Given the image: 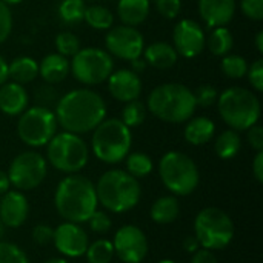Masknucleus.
Here are the masks:
<instances>
[{"label": "nucleus", "mask_w": 263, "mask_h": 263, "mask_svg": "<svg viewBox=\"0 0 263 263\" xmlns=\"http://www.w3.org/2000/svg\"><path fill=\"white\" fill-rule=\"evenodd\" d=\"M54 114L59 126L72 134H86L106 117V103L89 88H79L60 96Z\"/></svg>", "instance_id": "obj_1"}, {"label": "nucleus", "mask_w": 263, "mask_h": 263, "mask_svg": "<svg viewBox=\"0 0 263 263\" xmlns=\"http://www.w3.org/2000/svg\"><path fill=\"white\" fill-rule=\"evenodd\" d=\"M54 205L66 222L83 223L97 210L96 185L85 176L69 174L60 180L54 194Z\"/></svg>", "instance_id": "obj_2"}, {"label": "nucleus", "mask_w": 263, "mask_h": 263, "mask_svg": "<svg viewBox=\"0 0 263 263\" xmlns=\"http://www.w3.org/2000/svg\"><path fill=\"white\" fill-rule=\"evenodd\" d=\"M145 105L154 117L166 123H185L194 116L197 108L194 92L183 83L156 86Z\"/></svg>", "instance_id": "obj_3"}, {"label": "nucleus", "mask_w": 263, "mask_h": 263, "mask_svg": "<svg viewBox=\"0 0 263 263\" xmlns=\"http://www.w3.org/2000/svg\"><path fill=\"white\" fill-rule=\"evenodd\" d=\"M97 200L105 210L122 214L133 210L142 196L140 183L123 170H109L103 173L96 185Z\"/></svg>", "instance_id": "obj_4"}, {"label": "nucleus", "mask_w": 263, "mask_h": 263, "mask_svg": "<svg viewBox=\"0 0 263 263\" xmlns=\"http://www.w3.org/2000/svg\"><path fill=\"white\" fill-rule=\"evenodd\" d=\"M217 108L222 120L234 131H247L260 119V100L248 88L231 86L217 97Z\"/></svg>", "instance_id": "obj_5"}, {"label": "nucleus", "mask_w": 263, "mask_h": 263, "mask_svg": "<svg viewBox=\"0 0 263 263\" xmlns=\"http://www.w3.org/2000/svg\"><path fill=\"white\" fill-rule=\"evenodd\" d=\"M131 145V128H128L120 119H105L92 131L91 148L94 156L103 163H120L129 154Z\"/></svg>", "instance_id": "obj_6"}, {"label": "nucleus", "mask_w": 263, "mask_h": 263, "mask_svg": "<svg viewBox=\"0 0 263 263\" xmlns=\"http://www.w3.org/2000/svg\"><path fill=\"white\" fill-rule=\"evenodd\" d=\"M159 176L165 188L176 196H190L200 182L196 162L180 151H170L160 159Z\"/></svg>", "instance_id": "obj_7"}, {"label": "nucleus", "mask_w": 263, "mask_h": 263, "mask_svg": "<svg viewBox=\"0 0 263 263\" xmlns=\"http://www.w3.org/2000/svg\"><path fill=\"white\" fill-rule=\"evenodd\" d=\"M46 157L57 171L76 174L86 166L89 148L79 134L63 131L48 142Z\"/></svg>", "instance_id": "obj_8"}, {"label": "nucleus", "mask_w": 263, "mask_h": 263, "mask_svg": "<svg viewBox=\"0 0 263 263\" xmlns=\"http://www.w3.org/2000/svg\"><path fill=\"white\" fill-rule=\"evenodd\" d=\"M194 237L205 250H225L234 239V223L223 210L205 208L196 216Z\"/></svg>", "instance_id": "obj_9"}, {"label": "nucleus", "mask_w": 263, "mask_h": 263, "mask_svg": "<svg viewBox=\"0 0 263 263\" xmlns=\"http://www.w3.org/2000/svg\"><path fill=\"white\" fill-rule=\"evenodd\" d=\"M114 71L112 55L100 48H80L69 62L72 77L86 86L100 85L108 80Z\"/></svg>", "instance_id": "obj_10"}, {"label": "nucleus", "mask_w": 263, "mask_h": 263, "mask_svg": "<svg viewBox=\"0 0 263 263\" xmlns=\"http://www.w3.org/2000/svg\"><path fill=\"white\" fill-rule=\"evenodd\" d=\"M57 119L52 109L43 106L26 108L17 122V136L20 140L32 148L45 146L57 134Z\"/></svg>", "instance_id": "obj_11"}, {"label": "nucleus", "mask_w": 263, "mask_h": 263, "mask_svg": "<svg viewBox=\"0 0 263 263\" xmlns=\"http://www.w3.org/2000/svg\"><path fill=\"white\" fill-rule=\"evenodd\" d=\"M46 159L37 151H25L15 156L8 168L9 183L17 191H29L37 188L46 177Z\"/></svg>", "instance_id": "obj_12"}, {"label": "nucleus", "mask_w": 263, "mask_h": 263, "mask_svg": "<svg viewBox=\"0 0 263 263\" xmlns=\"http://www.w3.org/2000/svg\"><path fill=\"white\" fill-rule=\"evenodd\" d=\"M106 51L120 60H134L142 57L145 48V39L136 26L117 25L108 29L105 37Z\"/></svg>", "instance_id": "obj_13"}, {"label": "nucleus", "mask_w": 263, "mask_h": 263, "mask_svg": "<svg viewBox=\"0 0 263 263\" xmlns=\"http://www.w3.org/2000/svg\"><path fill=\"white\" fill-rule=\"evenodd\" d=\"M114 254L123 263H140L148 254V240L145 233L134 227L125 225L114 236Z\"/></svg>", "instance_id": "obj_14"}, {"label": "nucleus", "mask_w": 263, "mask_h": 263, "mask_svg": "<svg viewBox=\"0 0 263 263\" xmlns=\"http://www.w3.org/2000/svg\"><path fill=\"white\" fill-rule=\"evenodd\" d=\"M206 35L200 23L191 18H182L173 29V46L179 55L194 59L205 49Z\"/></svg>", "instance_id": "obj_15"}, {"label": "nucleus", "mask_w": 263, "mask_h": 263, "mask_svg": "<svg viewBox=\"0 0 263 263\" xmlns=\"http://www.w3.org/2000/svg\"><path fill=\"white\" fill-rule=\"evenodd\" d=\"M54 247L57 251L66 257H82L85 256L89 239L88 234L83 228L79 227V223L72 222H65L59 225L54 230V237H52Z\"/></svg>", "instance_id": "obj_16"}, {"label": "nucleus", "mask_w": 263, "mask_h": 263, "mask_svg": "<svg viewBox=\"0 0 263 263\" xmlns=\"http://www.w3.org/2000/svg\"><path fill=\"white\" fill-rule=\"evenodd\" d=\"M108 91L119 102L126 103L136 100L142 94L140 76L128 68L112 71L108 77Z\"/></svg>", "instance_id": "obj_17"}, {"label": "nucleus", "mask_w": 263, "mask_h": 263, "mask_svg": "<svg viewBox=\"0 0 263 263\" xmlns=\"http://www.w3.org/2000/svg\"><path fill=\"white\" fill-rule=\"evenodd\" d=\"M28 199L20 191H6L0 200V222L8 228H18L28 217Z\"/></svg>", "instance_id": "obj_18"}, {"label": "nucleus", "mask_w": 263, "mask_h": 263, "mask_svg": "<svg viewBox=\"0 0 263 263\" xmlns=\"http://www.w3.org/2000/svg\"><path fill=\"white\" fill-rule=\"evenodd\" d=\"M236 0H199V15L210 28L227 26L236 14Z\"/></svg>", "instance_id": "obj_19"}, {"label": "nucleus", "mask_w": 263, "mask_h": 263, "mask_svg": "<svg viewBox=\"0 0 263 263\" xmlns=\"http://www.w3.org/2000/svg\"><path fill=\"white\" fill-rule=\"evenodd\" d=\"M29 105L26 88L15 82H5L0 86V111L5 116H20Z\"/></svg>", "instance_id": "obj_20"}, {"label": "nucleus", "mask_w": 263, "mask_h": 263, "mask_svg": "<svg viewBox=\"0 0 263 263\" xmlns=\"http://www.w3.org/2000/svg\"><path fill=\"white\" fill-rule=\"evenodd\" d=\"M69 74V60L59 52H51L39 63V76L45 83L59 85Z\"/></svg>", "instance_id": "obj_21"}, {"label": "nucleus", "mask_w": 263, "mask_h": 263, "mask_svg": "<svg viewBox=\"0 0 263 263\" xmlns=\"http://www.w3.org/2000/svg\"><path fill=\"white\" fill-rule=\"evenodd\" d=\"M143 59L148 65L157 69H168L177 63L179 54L168 42H154L143 48Z\"/></svg>", "instance_id": "obj_22"}, {"label": "nucleus", "mask_w": 263, "mask_h": 263, "mask_svg": "<svg viewBox=\"0 0 263 263\" xmlns=\"http://www.w3.org/2000/svg\"><path fill=\"white\" fill-rule=\"evenodd\" d=\"M151 9L149 0H119L117 2V15L123 25L139 26L143 23Z\"/></svg>", "instance_id": "obj_23"}, {"label": "nucleus", "mask_w": 263, "mask_h": 263, "mask_svg": "<svg viewBox=\"0 0 263 263\" xmlns=\"http://www.w3.org/2000/svg\"><path fill=\"white\" fill-rule=\"evenodd\" d=\"M214 133H216L214 122L210 117L200 116V117H194L188 120L183 136L190 145L200 146V145L208 143L214 137Z\"/></svg>", "instance_id": "obj_24"}, {"label": "nucleus", "mask_w": 263, "mask_h": 263, "mask_svg": "<svg viewBox=\"0 0 263 263\" xmlns=\"http://www.w3.org/2000/svg\"><path fill=\"white\" fill-rule=\"evenodd\" d=\"M39 76V62L29 55L15 57L11 63H8V77L11 82L26 85L31 83Z\"/></svg>", "instance_id": "obj_25"}, {"label": "nucleus", "mask_w": 263, "mask_h": 263, "mask_svg": "<svg viewBox=\"0 0 263 263\" xmlns=\"http://www.w3.org/2000/svg\"><path fill=\"white\" fill-rule=\"evenodd\" d=\"M180 213V206L176 197L173 196H163L157 199L151 206V219L159 225H168L173 223Z\"/></svg>", "instance_id": "obj_26"}, {"label": "nucleus", "mask_w": 263, "mask_h": 263, "mask_svg": "<svg viewBox=\"0 0 263 263\" xmlns=\"http://www.w3.org/2000/svg\"><path fill=\"white\" fill-rule=\"evenodd\" d=\"M205 45L208 46L211 54L217 57H223L231 52L234 46V37L227 26H216L213 28L211 34L206 37Z\"/></svg>", "instance_id": "obj_27"}, {"label": "nucleus", "mask_w": 263, "mask_h": 263, "mask_svg": "<svg viewBox=\"0 0 263 263\" xmlns=\"http://www.w3.org/2000/svg\"><path fill=\"white\" fill-rule=\"evenodd\" d=\"M240 148H242V139L240 134L234 129L223 131L214 142V151L223 160H230L236 157Z\"/></svg>", "instance_id": "obj_28"}, {"label": "nucleus", "mask_w": 263, "mask_h": 263, "mask_svg": "<svg viewBox=\"0 0 263 263\" xmlns=\"http://www.w3.org/2000/svg\"><path fill=\"white\" fill-rule=\"evenodd\" d=\"M83 20L86 22V25H89L91 28L99 29V31L109 29L111 26H114V14L111 12L109 8H106L103 5L86 6Z\"/></svg>", "instance_id": "obj_29"}, {"label": "nucleus", "mask_w": 263, "mask_h": 263, "mask_svg": "<svg viewBox=\"0 0 263 263\" xmlns=\"http://www.w3.org/2000/svg\"><path fill=\"white\" fill-rule=\"evenodd\" d=\"M85 8H86L85 0H60L57 14L62 23L72 26L83 20Z\"/></svg>", "instance_id": "obj_30"}, {"label": "nucleus", "mask_w": 263, "mask_h": 263, "mask_svg": "<svg viewBox=\"0 0 263 263\" xmlns=\"http://www.w3.org/2000/svg\"><path fill=\"white\" fill-rule=\"evenodd\" d=\"M126 160V173L136 179H142L151 174L153 171V160L145 153H131L125 157Z\"/></svg>", "instance_id": "obj_31"}, {"label": "nucleus", "mask_w": 263, "mask_h": 263, "mask_svg": "<svg viewBox=\"0 0 263 263\" xmlns=\"http://www.w3.org/2000/svg\"><path fill=\"white\" fill-rule=\"evenodd\" d=\"M248 62L239 54H227L222 57L220 69L228 79H243L248 71Z\"/></svg>", "instance_id": "obj_32"}, {"label": "nucleus", "mask_w": 263, "mask_h": 263, "mask_svg": "<svg viewBox=\"0 0 263 263\" xmlns=\"http://www.w3.org/2000/svg\"><path fill=\"white\" fill-rule=\"evenodd\" d=\"M146 105L143 102H140L139 99L126 102L123 109H122V122L128 126V128H136L140 126L145 119H146Z\"/></svg>", "instance_id": "obj_33"}, {"label": "nucleus", "mask_w": 263, "mask_h": 263, "mask_svg": "<svg viewBox=\"0 0 263 263\" xmlns=\"http://www.w3.org/2000/svg\"><path fill=\"white\" fill-rule=\"evenodd\" d=\"M88 263H111L114 257V247L112 242L100 239L88 245L85 253Z\"/></svg>", "instance_id": "obj_34"}, {"label": "nucleus", "mask_w": 263, "mask_h": 263, "mask_svg": "<svg viewBox=\"0 0 263 263\" xmlns=\"http://www.w3.org/2000/svg\"><path fill=\"white\" fill-rule=\"evenodd\" d=\"M55 49L59 54H62L63 57H72L79 52L80 49V40L79 37L71 32V31H62L55 35Z\"/></svg>", "instance_id": "obj_35"}, {"label": "nucleus", "mask_w": 263, "mask_h": 263, "mask_svg": "<svg viewBox=\"0 0 263 263\" xmlns=\"http://www.w3.org/2000/svg\"><path fill=\"white\" fill-rule=\"evenodd\" d=\"M59 99H60V94H59L57 88L51 83H43L35 88L32 100H34L35 106H43V108L52 109V108H55Z\"/></svg>", "instance_id": "obj_36"}, {"label": "nucleus", "mask_w": 263, "mask_h": 263, "mask_svg": "<svg viewBox=\"0 0 263 263\" xmlns=\"http://www.w3.org/2000/svg\"><path fill=\"white\" fill-rule=\"evenodd\" d=\"M0 263H29L26 254L14 243L0 242Z\"/></svg>", "instance_id": "obj_37"}, {"label": "nucleus", "mask_w": 263, "mask_h": 263, "mask_svg": "<svg viewBox=\"0 0 263 263\" xmlns=\"http://www.w3.org/2000/svg\"><path fill=\"white\" fill-rule=\"evenodd\" d=\"M193 92H194V99H196V105H197V106L210 108V106H213V105L217 103V97H219L217 89H216L213 85H210V83L200 85V86H199L196 91H193Z\"/></svg>", "instance_id": "obj_38"}, {"label": "nucleus", "mask_w": 263, "mask_h": 263, "mask_svg": "<svg viewBox=\"0 0 263 263\" xmlns=\"http://www.w3.org/2000/svg\"><path fill=\"white\" fill-rule=\"evenodd\" d=\"M154 3L157 12L168 20L176 18L182 11V0H154Z\"/></svg>", "instance_id": "obj_39"}, {"label": "nucleus", "mask_w": 263, "mask_h": 263, "mask_svg": "<svg viewBox=\"0 0 263 263\" xmlns=\"http://www.w3.org/2000/svg\"><path fill=\"white\" fill-rule=\"evenodd\" d=\"M12 32V12L6 3L0 0V45L8 40Z\"/></svg>", "instance_id": "obj_40"}, {"label": "nucleus", "mask_w": 263, "mask_h": 263, "mask_svg": "<svg viewBox=\"0 0 263 263\" xmlns=\"http://www.w3.org/2000/svg\"><path fill=\"white\" fill-rule=\"evenodd\" d=\"M88 223H89L91 231L100 233V234H102V233H108L109 228H111V225H112L109 216H108L105 211H99V210H96V211L92 213V216L88 219Z\"/></svg>", "instance_id": "obj_41"}, {"label": "nucleus", "mask_w": 263, "mask_h": 263, "mask_svg": "<svg viewBox=\"0 0 263 263\" xmlns=\"http://www.w3.org/2000/svg\"><path fill=\"white\" fill-rule=\"evenodd\" d=\"M240 9L245 17L254 22L263 18V0H240Z\"/></svg>", "instance_id": "obj_42"}, {"label": "nucleus", "mask_w": 263, "mask_h": 263, "mask_svg": "<svg viewBox=\"0 0 263 263\" xmlns=\"http://www.w3.org/2000/svg\"><path fill=\"white\" fill-rule=\"evenodd\" d=\"M247 77L251 83V86L257 91L262 92L263 91V60L257 59L251 66H248L247 71Z\"/></svg>", "instance_id": "obj_43"}, {"label": "nucleus", "mask_w": 263, "mask_h": 263, "mask_svg": "<svg viewBox=\"0 0 263 263\" xmlns=\"http://www.w3.org/2000/svg\"><path fill=\"white\" fill-rule=\"evenodd\" d=\"M52 237H54V230L49 225H37L32 230V239L37 245L45 247L52 242Z\"/></svg>", "instance_id": "obj_44"}, {"label": "nucleus", "mask_w": 263, "mask_h": 263, "mask_svg": "<svg viewBox=\"0 0 263 263\" xmlns=\"http://www.w3.org/2000/svg\"><path fill=\"white\" fill-rule=\"evenodd\" d=\"M247 139L248 143L251 145L253 149L256 151H263V128L260 125H253L251 128L247 129Z\"/></svg>", "instance_id": "obj_45"}, {"label": "nucleus", "mask_w": 263, "mask_h": 263, "mask_svg": "<svg viewBox=\"0 0 263 263\" xmlns=\"http://www.w3.org/2000/svg\"><path fill=\"white\" fill-rule=\"evenodd\" d=\"M191 263H217V259H216V256H214L213 251L205 250V248H199L193 254Z\"/></svg>", "instance_id": "obj_46"}, {"label": "nucleus", "mask_w": 263, "mask_h": 263, "mask_svg": "<svg viewBox=\"0 0 263 263\" xmlns=\"http://www.w3.org/2000/svg\"><path fill=\"white\" fill-rule=\"evenodd\" d=\"M253 173L259 183H263V151H257L253 162Z\"/></svg>", "instance_id": "obj_47"}, {"label": "nucleus", "mask_w": 263, "mask_h": 263, "mask_svg": "<svg viewBox=\"0 0 263 263\" xmlns=\"http://www.w3.org/2000/svg\"><path fill=\"white\" fill-rule=\"evenodd\" d=\"M199 248H200V243H199V240H197L194 236H190V237H186V239L183 240V250H185L186 253L194 254Z\"/></svg>", "instance_id": "obj_48"}, {"label": "nucleus", "mask_w": 263, "mask_h": 263, "mask_svg": "<svg viewBox=\"0 0 263 263\" xmlns=\"http://www.w3.org/2000/svg\"><path fill=\"white\" fill-rule=\"evenodd\" d=\"M146 66H148V63H146L145 59H142V57H137V59L131 60V71H134L136 74L143 72V71L146 69Z\"/></svg>", "instance_id": "obj_49"}, {"label": "nucleus", "mask_w": 263, "mask_h": 263, "mask_svg": "<svg viewBox=\"0 0 263 263\" xmlns=\"http://www.w3.org/2000/svg\"><path fill=\"white\" fill-rule=\"evenodd\" d=\"M8 62L5 60V57L0 54V86L8 82Z\"/></svg>", "instance_id": "obj_50"}, {"label": "nucleus", "mask_w": 263, "mask_h": 263, "mask_svg": "<svg viewBox=\"0 0 263 263\" xmlns=\"http://www.w3.org/2000/svg\"><path fill=\"white\" fill-rule=\"evenodd\" d=\"M9 186H11V183H9L8 174L0 170V196H3L6 191H9Z\"/></svg>", "instance_id": "obj_51"}, {"label": "nucleus", "mask_w": 263, "mask_h": 263, "mask_svg": "<svg viewBox=\"0 0 263 263\" xmlns=\"http://www.w3.org/2000/svg\"><path fill=\"white\" fill-rule=\"evenodd\" d=\"M256 49L262 54L263 52V31H259L257 34H256Z\"/></svg>", "instance_id": "obj_52"}, {"label": "nucleus", "mask_w": 263, "mask_h": 263, "mask_svg": "<svg viewBox=\"0 0 263 263\" xmlns=\"http://www.w3.org/2000/svg\"><path fill=\"white\" fill-rule=\"evenodd\" d=\"M3 3H6L8 6H11V5H18V3H22L23 0H2Z\"/></svg>", "instance_id": "obj_53"}, {"label": "nucleus", "mask_w": 263, "mask_h": 263, "mask_svg": "<svg viewBox=\"0 0 263 263\" xmlns=\"http://www.w3.org/2000/svg\"><path fill=\"white\" fill-rule=\"evenodd\" d=\"M45 263H68V260H65V259H49Z\"/></svg>", "instance_id": "obj_54"}, {"label": "nucleus", "mask_w": 263, "mask_h": 263, "mask_svg": "<svg viewBox=\"0 0 263 263\" xmlns=\"http://www.w3.org/2000/svg\"><path fill=\"white\" fill-rule=\"evenodd\" d=\"M3 228H5V225L0 222V239H2V236H3Z\"/></svg>", "instance_id": "obj_55"}, {"label": "nucleus", "mask_w": 263, "mask_h": 263, "mask_svg": "<svg viewBox=\"0 0 263 263\" xmlns=\"http://www.w3.org/2000/svg\"><path fill=\"white\" fill-rule=\"evenodd\" d=\"M159 263H176L174 260H170V259H165V260H160Z\"/></svg>", "instance_id": "obj_56"}, {"label": "nucleus", "mask_w": 263, "mask_h": 263, "mask_svg": "<svg viewBox=\"0 0 263 263\" xmlns=\"http://www.w3.org/2000/svg\"><path fill=\"white\" fill-rule=\"evenodd\" d=\"M149 2H151V0H149Z\"/></svg>", "instance_id": "obj_57"}]
</instances>
